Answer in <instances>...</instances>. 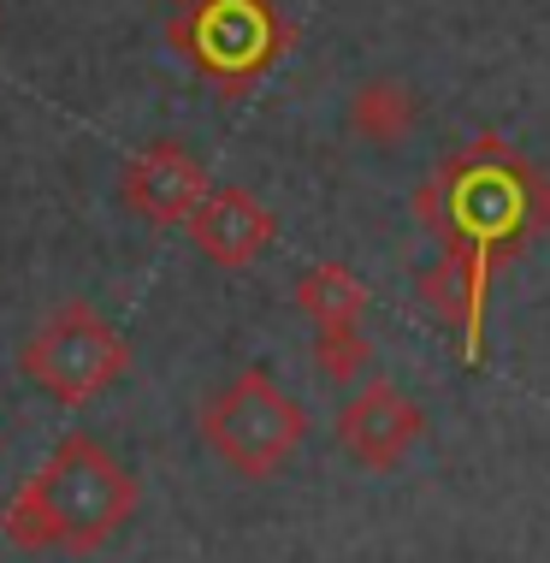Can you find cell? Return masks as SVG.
<instances>
[{
  "label": "cell",
  "mask_w": 550,
  "mask_h": 563,
  "mask_svg": "<svg viewBox=\"0 0 550 563\" xmlns=\"http://www.w3.org/2000/svg\"><path fill=\"white\" fill-rule=\"evenodd\" d=\"M202 439L232 475L272 481L308 439V409L267 368H243L202 404Z\"/></svg>",
  "instance_id": "3957f363"
},
{
  "label": "cell",
  "mask_w": 550,
  "mask_h": 563,
  "mask_svg": "<svg viewBox=\"0 0 550 563\" xmlns=\"http://www.w3.org/2000/svg\"><path fill=\"white\" fill-rule=\"evenodd\" d=\"M420 439H426V409L403 386H391V379H367L356 398L338 409V445L361 468H373V475L403 468Z\"/></svg>",
  "instance_id": "8992f818"
},
{
  "label": "cell",
  "mask_w": 550,
  "mask_h": 563,
  "mask_svg": "<svg viewBox=\"0 0 550 563\" xmlns=\"http://www.w3.org/2000/svg\"><path fill=\"white\" fill-rule=\"evenodd\" d=\"M143 486L101 439L66 433L48 451V463L30 481H19V493L0 510V534L19 552H71L89 558L136 516Z\"/></svg>",
  "instance_id": "6da1fadb"
},
{
  "label": "cell",
  "mask_w": 550,
  "mask_h": 563,
  "mask_svg": "<svg viewBox=\"0 0 550 563\" xmlns=\"http://www.w3.org/2000/svg\"><path fill=\"white\" fill-rule=\"evenodd\" d=\"M19 374L42 391V398L83 409L131 374V344L96 302L71 297V302H59L54 314H42V327L24 339Z\"/></svg>",
  "instance_id": "277c9868"
},
{
  "label": "cell",
  "mask_w": 550,
  "mask_h": 563,
  "mask_svg": "<svg viewBox=\"0 0 550 563\" xmlns=\"http://www.w3.org/2000/svg\"><path fill=\"white\" fill-rule=\"evenodd\" d=\"M344 125H349V136H361L367 148H403L408 136H415V125H420V96H415V84L391 78V71L361 78L356 89H349Z\"/></svg>",
  "instance_id": "ba28073f"
},
{
  "label": "cell",
  "mask_w": 550,
  "mask_h": 563,
  "mask_svg": "<svg viewBox=\"0 0 550 563\" xmlns=\"http://www.w3.org/2000/svg\"><path fill=\"white\" fill-rule=\"evenodd\" d=\"M166 42L225 101H237L290 54L296 30L279 12V0H195V7L172 12Z\"/></svg>",
  "instance_id": "7a4b0ae2"
},
{
  "label": "cell",
  "mask_w": 550,
  "mask_h": 563,
  "mask_svg": "<svg viewBox=\"0 0 550 563\" xmlns=\"http://www.w3.org/2000/svg\"><path fill=\"white\" fill-rule=\"evenodd\" d=\"M166 7H172V12H183V7H195V0H166Z\"/></svg>",
  "instance_id": "8fae6325"
},
{
  "label": "cell",
  "mask_w": 550,
  "mask_h": 563,
  "mask_svg": "<svg viewBox=\"0 0 550 563\" xmlns=\"http://www.w3.org/2000/svg\"><path fill=\"white\" fill-rule=\"evenodd\" d=\"M207 190H213V178L183 136H155V143H143L125 161V173H119L125 208L136 220L160 225V232L166 225H190V214L202 208Z\"/></svg>",
  "instance_id": "5b68a950"
},
{
  "label": "cell",
  "mask_w": 550,
  "mask_h": 563,
  "mask_svg": "<svg viewBox=\"0 0 550 563\" xmlns=\"http://www.w3.org/2000/svg\"><path fill=\"white\" fill-rule=\"evenodd\" d=\"M183 232H190V243L202 250V262L225 267V273H243V267H255L272 250V238H279V214H272L255 190H243V185H213Z\"/></svg>",
  "instance_id": "52a82bcc"
},
{
  "label": "cell",
  "mask_w": 550,
  "mask_h": 563,
  "mask_svg": "<svg viewBox=\"0 0 550 563\" xmlns=\"http://www.w3.org/2000/svg\"><path fill=\"white\" fill-rule=\"evenodd\" d=\"M314 368L332 379V386H349L373 368V339L361 327H338V332H314Z\"/></svg>",
  "instance_id": "30bf717a"
},
{
  "label": "cell",
  "mask_w": 550,
  "mask_h": 563,
  "mask_svg": "<svg viewBox=\"0 0 550 563\" xmlns=\"http://www.w3.org/2000/svg\"><path fill=\"white\" fill-rule=\"evenodd\" d=\"M296 309L314 321V332H338V327H361L367 302H373V291L361 285L356 267L344 262H314L296 273Z\"/></svg>",
  "instance_id": "9c48e42d"
}]
</instances>
